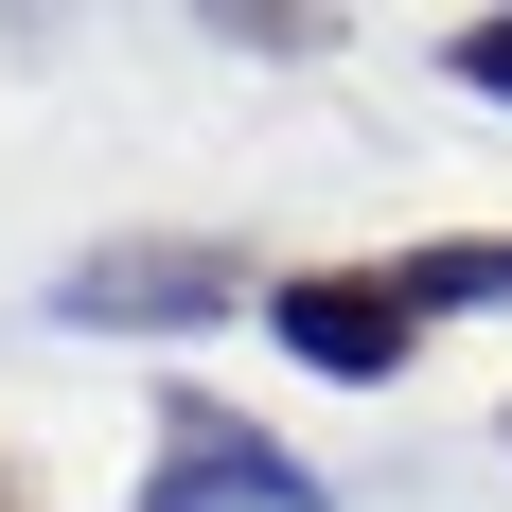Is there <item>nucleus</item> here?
Returning <instances> with one entry per match:
<instances>
[{"label": "nucleus", "instance_id": "1", "mask_svg": "<svg viewBox=\"0 0 512 512\" xmlns=\"http://www.w3.org/2000/svg\"><path fill=\"white\" fill-rule=\"evenodd\" d=\"M142 512H336V495H318V460H301V442H265L248 407H212V389H159Z\"/></svg>", "mask_w": 512, "mask_h": 512}, {"label": "nucleus", "instance_id": "2", "mask_svg": "<svg viewBox=\"0 0 512 512\" xmlns=\"http://www.w3.org/2000/svg\"><path fill=\"white\" fill-rule=\"evenodd\" d=\"M230 301H265V283L230 248H195V230H124V248L53 265V318H71V336H195V318H230Z\"/></svg>", "mask_w": 512, "mask_h": 512}, {"label": "nucleus", "instance_id": "3", "mask_svg": "<svg viewBox=\"0 0 512 512\" xmlns=\"http://www.w3.org/2000/svg\"><path fill=\"white\" fill-rule=\"evenodd\" d=\"M248 318H265L301 371H336V389H389V371L424 354V301L389 283V265H265Z\"/></svg>", "mask_w": 512, "mask_h": 512}, {"label": "nucleus", "instance_id": "4", "mask_svg": "<svg viewBox=\"0 0 512 512\" xmlns=\"http://www.w3.org/2000/svg\"><path fill=\"white\" fill-rule=\"evenodd\" d=\"M389 283L424 318H512V230H424V248H389Z\"/></svg>", "mask_w": 512, "mask_h": 512}, {"label": "nucleus", "instance_id": "5", "mask_svg": "<svg viewBox=\"0 0 512 512\" xmlns=\"http://www.w3.org/2000/svg\"><path fill=\"white\" fill-rule=\"evenodd\" d=\"M442 71H460L477 106H512V18H460V53H442Z\"/></svg>", "mask_w": 512, "mask_h": 512}, {"label": "nucleus", "instance_id": "6", "mask_svg": "<svg viewBox=\"0 0 512 512\" xmlns=\"http://www.w3.org/2000/svg\"><path fill=\"white\" fill-rule=\"evenodd\" d=\"M0 512H36V477H18V460H0Z\"/></svg>", "mask_w": 512, "mask_h": 512}]
</instances>
